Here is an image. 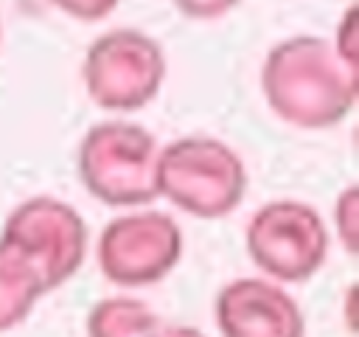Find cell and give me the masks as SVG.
I'll return each mask as SVG.
<instances>
[{"instance_id":"cell-16","label":"cell","mask_w":359,"mask_h":337,"mask_svg":"<svg viewBox=\"0 0 359 337\" xmlns=\"http://www.w3.org/2000/svg\"><path fill=\"white\" fill-rule=\"evenodd\" d=\"M0 39H3V22H0Z\"/></svg>"},{"instance_id":"cell-3","label":"cell","mask_w":359,"mask_h":337,"mask_svg":"<svg viewBox=\"0 0 359 337\" xmlns=\"http://www.w3.org/2000/svg\"><path fill=\"white\" fill-rule=\"evenodd\" d=\"M157 138L135 121H101L79 143V177L104 205L132 208L157 197Z\"/></svg>"},{"instance_id":"cell-9","label":"cell","mask_w":359,"mask_h":337,"mask_svg":"<svg viewBox=\"0 0 359 337\" xmlns=\"http://www.w3.org/2000/svg\"><path fill=\"white\" fill-rule=\"evenodd\" d=\"M48 292L42 272L17 247L0 242V331L20 326Z\"/></svg>"},{"instance_id":"cell-5","label":"cell","mask_w":359,"mask_h":337,"mask_svg":"<svg viewBox=\"0 0 359 337\" xmlns=\"http://www.w3.org/2000/svg\"><path fill=\"white\" fill-rule=\"evenodd\" d=\"M247 253L272 281L297 284L311 278L328 256L323 216L300 199H272L247 225Z\"/></svg>"},{"instance_id":"cell-10","label":"cell","mask_w":359,"mask_h":337,"mask_svg":"<svg viewBox=\"0 0 359 337\" xmlns=\"http://www.w3.org/2000/svg\"><path fill=\"white\" fill-rule=\"evenodd\" d=\"M163 320L140 298L112 295L87 315V337H157Z\"/></svg>"},{"instance_id":"cell-7","label":"cell","mask_w":359,"mask_h":337,"mask_svg":"<svg viewBox=\"0 0 359 337\" xmlns=\"http://www.w3.org/2000/svg\"><path fill=\"white\" fill-rule=\"evenodd\" d=\"M182 258V230L163 211H135L112 219L98 236V267L118 286H146L165 278Z\"/></svg>"},{"instance_id":"cell-4","label":"cell","mask_w":359,"mask_h":337,"mask_svg":"<svg viewBox=\"0 0 359 337\" xmlns=\"http://www.w3.org/2000/svg\"><path fill=\"white\" fill-rule=\"evenodd\" d=\"M87 95L109 112L146 107L163 87L165 53L160 42L135 28H112L93 39L81 62Z\"/></svg>"},{"instance_id":"cell-8","label":"cell","mask_w":359,"mask_h":337,"mask_svg":"<svg viewBox=\"0 0 359 337\" xmlns=\"http://www.w3.org/2000/svg\"><path fill=\"white\" fill-rule=\"evenodd\" d=\"M222 337H303L306 320L297 300L269 278H236L216 295Z\"/></svg>"},{"instance_id":"cell-15","label":"cell","mask_w":359,"mask_h":337,"mask_svg":"<svg viewBox=\"0 0 359 337\" xmlns=\"http://www.w3.org/2000/svg\"><path fill=\"white\" fill-rule=\"evenodd\" d=\"M157 337H205L199 329L194 326H177V323H163Z\"/></svg>"},{"instance_id":"cell-13","label":"cell","mask_w":359,"mask_h":337,"mask_svg":"<svg viewBox=\"0 0 359 337\" xmlns=\"http://www.w3.org/2000/svg\"><path fill=\"white\" fill-rule=\"evenodd\" d=\"M50 3L76 20L95 22V20H104L107 14H112L121 0H50Z\"/></svg>"},{"instance_id":"cell-12","label":"cell","mask_w":359,"mask_h":337,"mask_svg":"<svg viewBox=\"0 0 359 337\" xmlns=\"http://www.w3.org/2000/svg\"><path fill=\"white\" fill-rule=\"evenodd\" d=\"M356 17H359V11H356V6H351L345 14H342V20H339V25H337V37H334V51H337V56L345 62V65H351V67H356L359 70V34H356Z\"/></svg>"},{"instance_id":"cell-1","label":"cell","mask_w":359,"mask_h":337,"mask_svg":"<svg viewBox=\"0 0 359 337\" xmlns=\"http://www.w3.org/2000/svg\"><path fill=\"white\" fill-rule=\"evenodd\" d=\"M261 90L280 121L300 129H328L353 110L359 70L337 56L331 39L297 34L266 53Z\"/></svg>"},{"instance_id":"cell-6","label":"cell","mask_w":359,"mask_h":337,"mask_svg":"<svg viewBox=\"0 0 359 337\" xmlns=\"http://www.w3.org/2000/svg\"><path fill=\"white\" fill-rule=\"evenodd\" d=\"M0 242L17 247L53 292L84 264L87 225L73 205L56 197H31L6 216Z\"/></svg>"},{"instance_id":"cell-14","label":"cell","mask_w":359,"mask_h":337,"mask_svg":"<svg viewBox=\"0 0 359 337\" xmlns=\"http://www.w3.org/2000/svg\"><path fill=\"white\" fill-rule=\"evenodd\" d=\"M174 6L194 20H216L238 6V0H174Z\"/></svg>"},{"instance_id":"cell-2","label":"cell","mask_w":359,"mask_h":337,"mask_svg":"<svg viewBox=\"0 0 359 337\" xmlns=\"http://www.w3.org/2000/svg\"><path fill=\"white\" fill-rule=\"evenodd\" d=\"M247 191V168L241 157L219 138L185 135L160 146L157 197L199 219L233 213Z\"/></svg>"},{"instance_id":"cell-11","label":"cell","mask_w":359,"mask_h":337,"mask_svg":"<svg viewBox=\"0 0 359 337\" xmlns=\"http://www.w3.org/2000/svg\"><path fill=\"white\" fill-rule=\"evenodd\" d=\"M334 222H337V239L348 253L359 250V188L348 185L334 205Z\"/></svg>"}]
</instances>
